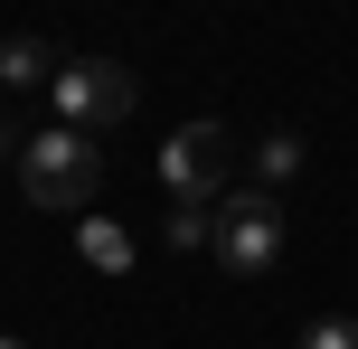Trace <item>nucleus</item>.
I'll return each mask as SVG.
<instances>
[{
	"instance_id": "nucleus-1",
	"label": "nucleus",
	"mask_w": 358,
	"mask_h": 349,
	"mask_svg": "<svg viewBox=\"0 0 358 349\" xmlns=\"http://www.w3.org/2000/svg\"><path fill=\"white\" fill-rule=\"evenodd\" d=\"M94 189H104V151H94V132L48 123V132L19 142V199H29V208H66V218H85Z\"/></svg>"
},
{
	"instance_id": "nucleus-2",
	"label": "nucleus",
	"mask_w": 358,
	"mask_h": 349,
	"mask_svg": "<svg viewBox=\"0 0 358 349\" xmlns=\"http://www.w3.org/2000/svg\"><path fill=\"white\" fill-rule=\"evenodd\" d=\"M208 255L227 264V274H273L283 264V199L273 189H227V199L208 208Z\"/></svg>"
},
{
	"instance_id": "nucleus-9",
	"label": "nucleus",
	"mask_w": 358,
	"mask_h": 349,
	"mask_svg": "<svg viewBox=\"0 0 358 349\" xmlns=\"http://www.w3.org/2000/svg\"><path fill=\"white\" fill-rule=\"evenodd\" d=\"M170 245H208V208H170Z\"/></svg>"
},
{
	"instance_id": "nucleus-6",
	"label": "nucleus",
	"mask_w": 358,
	"mask_h": 349,
	"mask_svg": "<svg viewBox=\"0 0 358 349\" xmlns=\"http://www.w3.org/2000/svg\"><path fill=\"white\" fill-rule=\"evenodd\" d=\"M76 255H85L94 274H132V227H113V218H94V208H85V227H76Z\"/></svg>"
},
{
	"instance_id": "nucleus-8",
	"label": "nucleus",
	"mask_w": 358,
	"mask_h": 349,
	"mask_svg": "<svg viewBox=\"0 0 358 349\" xmlns=\"http://www.w3.org/2000/svg\"><path fill=\"white\" fill-rule=\"evenodd\" d=\"M302 349H358V321H340V312H330V321H311Z\"/></svg>"
},
{
	"instance_id": "nucleus-11",
	"label": "nucleus",
	"mask_w": 358,
	"mask_h": 349,
	"mask_svg": "<svg viewBox=\"0 0 358 349\" xmlns=\"http://www.w3.org/2000/svg\"><path fill=\"white\" fill-rule=\"evenodd\" d=\"M0 349H29V340H0Z\"/></svg>"
},
{
	"instance_id": "nucleus-3",
	"label": "nucleus",
	"mask_w": 358,
	"mask_h": 349,
	"mask_svg": "<svg viewBox=\"0 0 358 349\" xmlns=\"http://www.w3.org/2000/svg\"><path fill=\"white\" fill-rule=\"evenodd\" d=\"M48 104H57L66 132H113V123H132L142 85H132V66H113V57H57Z\"/></svg>"
},
{
	"instance_id": "nucleus-7",
	"label": "nucleus",
	"mask_w": 358,
	"mask_h": 349,
	"mask_svg": "<svg viewBox=\"0 0 358 349\" xmlns=\"http://www.w3.org/2000/svg\"><path fill=\"white\" fill-rule=\"evenodd\" d=\"M292 170H302V142H292V132H264V142H255V189L292 180Z\"/></svg>"
},
{
	"instance_id": "nucleus-10",
	"label": "nucleus",
	"mask_w": 358,
	"mask_h": 349,
	"mask_svg": "<svg viewBox=\"0 0 358 349\" xmlns=\"http://www.w3.org/2000/svg\"><path fill=\"white\" fill-rule=\"evenodd\" d=\"M0 151H10V161H19V132H10V94H0Z\"/></svg>"
},
{
	"instance_id": "nucleus-5",
	"label": "nucleus",
	"mask_w": 358,
	"mask_h": 349,
	"mask_svg": "<svg viewBox=\"0 0 358 349\" xmlns=\"http://www.w3.org/2000/svg\"><path fill=\"white\" fill-rule=\"evenodd\" d=\"M48 76H57V48L38 29L0 38V94H48Z\"/></svg>"
},
{
	"instance_id": "nucleus-4",
	"label": "nucleus",
	"mask_w": 358,
	"mask_h": 349,
	"mask_svg": "<svg viewBox=\"0 0 358 349\" xmlns=\"http://www.w3.org/2000/svg\"><path fill=\"white\" fill-rule=\"evenodd\" d=\"M161 189L179 208H217L227 199V132L217 123H179L161 142Z\"/></svg>"
}]
</instances>
